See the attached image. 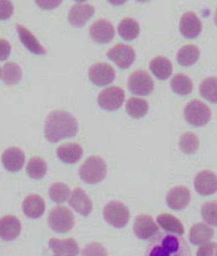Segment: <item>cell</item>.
<instances>
[{"label":"cell","mask_w":217,"mask_h":256,"mask_svg":"<svg viewBox=\"0 0 217 256\" xmlns=\"http://www.w3.org/2000/svg\"><path fill=\"white\" fill-rule=\"evenodd\" d=\"M77 132V120L69 112L53 110L46 116L44 136L50 143H57L62 139L74 137Z\"/></svg>","instance_id":"6da1fadb"},{"label":"cell","mask_w":217,"mask_h":256,"mask_svg":"<svg viewBox=\"0 0 217 256\" xmlns=\"http://www.w3.org/2000/svg\"><path fill=\"white\" fill-rule=\"evenodd\" d=\"M187 241L179 235L160 233L147 247L145 256H190Z\"/></svg>","instance_id":"7a4b0ae2"},{"label":"cell","mask_w":217,"mask_h":256,"mask_svg":"<svg viewBox=\"0 0 217 256\" xmlns=\"http://www.w3.org/2000/svg\"><path fill=\"white\" fill-rule=\"evenodd\" d=\"M79 176L88 184L101 182L107 174V166L104 160L99 156H91L80 166Z\"/></svg>","instance_id":"3957f363"},{"label":"cell","mask_w":217,"mask_h":256,"mask_svg":"<svg viewBox=\"0 0 217 256\" xmlns=\"http://www.w3.org/2000/svg\"><path fill=\"white\" fill-rule=\"evenodd\" d=\"M74 224V215L69 208L57 206L49 211L48 224L54 232L66 233L73 228Z\"/></svg>","instance_id":"277c9868"},{"label":"cell","mask_w":217,"mask_h":256,"mask_svg":"<svg viewBox=\"0 0 217 256\" xmlns=\"http://www.w3.org/2000/svg\"><path fill=\"white\" fill-rule=\"evenodd\" d=\"M184 114L187 122L195 127L207 125L211 119V109L197 100H192L186 106Z\"/></svg>","instance_id":"5b68a950"},{"label":"cell","mask_w":217,"mask_h":256,"mask_svg":"<svg viewBox=\"0 0 217 256\" xmlns=\"http://www.w3.org/2000/svg\"><path fill=\"white\" fill-rule=\"evenodd\" d=\"M103 217L108 224L116 228L125 227L130 220V210L124 204L112 200L105 205Z\"/></svg>","instance_id":"8992f818"},{"label":"cell","mask_w":217,"mask_h":256,"mask_svg":"<svg viewBox=\"0 0 217 256\" xmlns=\"http://www.w3.org/2000/svg\"><path fill=\"white\" fill-rule=\"evenodd\" d=\"M152 78L144 70H136L129 76L128 89L133 95L148 96L154 90Z\"/></svg>","instance_id":"52a82bcc"},{"label":"cell","mask_w":217,"mask_h":256,"mask_svg":"<svg viewBox=\"0 0 217 256\" xmlns=\"http://www.w3.org/2000/svg\"><path fill=\"white\" fill-rule=\"evenodd\" d=\"M125 98L124 91L118 86H110L99 94L97 103L106 112H114L122 106Z\"/></svg>","instance_id":"ba28073f"},{"label":"cell","mask_w":217,"mask_h":256,"mask_svg":"<svg viewBox=\"0 0 217 256\" xmlns=\"http://www.w3.org/2000/svg\"><path fill=\"white\" fill-rule=\"evenodd\" d=\"M106 56L112 60L118 68L127 70L130 68L136 59V52L131 46L125 44H118L106 53Z\"/></svg>","instance_id":"9c48e42d"},{"label":"cell","mask_w":217,"mask_h":256,"mask_svg":"<svg viewBox=\"0 0 217 256\" xmlns=\"http://www.w3.org/2000/svg\"><path fill=\"white\" fill-rule=\"evenodd\" d=\"M88 78L96 86H104L110 84L115 80V72L109 64L99 62L90 67Z\"/></svg>","instance_id":"30bf717a"},{"label":"cell","mask_w":217,"mask_h":256,"mask_svg":"<svg viewBox=\"0 0 217 256\" xmlns=\"http://www.w3.org/2000/svg\"><path fill=\"white\" fill-rule=\"evenodd\" d=\"M94 12V6L85 2H76L70 8L67 20L71 26L82 28L93 17Z\"/></svg>","instance_id":"8fae6325"},{"label":"cell","mask_w":217,"mask_h":256,"mask_svg":"<svg viewBox=\"0 0 217 256\" xmlns=\"http://www.w3.org/2000/svg\"><path fill=\"white\" fill-rule=\"evenodd\" d=\"M133 232L139 239L147 240L158 234L160 230L152 217L146 214H141L135 220Z\"/></svg>","instance_id":"7c38bea8"},{"label":"cell","mask_w":217,"mask_h":256,"mask_svg":"<svg viewBox=\"0 0 217 256\" xmlns=\"http://www.w3.org/2000/svg\"><path fill=\"white\" fill-rule=\"evenodd\" d=\"M91 38L99 44H107L115 37V28L109 20L100 19L89 28Z\"/></svg>","instance_id":"4fadbf2b"},{"label":"cell","mask_w":217,"mask_h":256,"mask_svg":"<svg viewBox=\"0 0 217 256\" xmlns=\"http://www.w3.org/2000/svg\"><path fill=\"white\" fill-rule=\"evenodd\" d=\"M196 191L201 196H208L217 192V176L211 170H202L194 180Z\"/></svg>","instance_id":"5bb4252c"},{"label":"cell","mask_w":217,"mask_h":256,"mask_svg":"<svg viewBox=\"0 0 217 256\" xmlns=\"http://www.w3.org/2000/svg\"><path fill=\"white\" fill-rule=\"evenodd\" d=\"M191 200L190 190L184 186L171 188L166 194V204L175 210H181L188 206Z\"/></svg>","instance_id":"9a60e30c"},{"label":"cell","mask_w":217,"mask_h":256,"mask_svg":"<svg viewBox=\"0 0 217 256\" xmlns=\"http://www.w3.org/2000/svg\"><path fill=\"white\" fill-rule=\"evenodd\" d=\"M179 29L180 32L185 38H195L202 32V24L194 12H187L181 17Z\"/></svg>","instance_id":"2e32d148"},{"label":"cell","mask_w":217,"mask_h":256,"mask_svg":"<svg viewBox=\"0 0 217 256\" xmlns=\"http://www.w3.org/2000/svg\"><path fill=\"white\" fill-rule=\"evenodd\" d=\"M68 203L73 209L83 216H88L92 211V202L85 192L79 187H76L72 192Z\"/></svg>","instance_id":"e0dca14e"},{"label":"cell","mask_w":217,"mask_h":256,"mask_svg":"<svg viewBox=\"0 0 217 256\" xmlns=\"http://www.w3.org/2000/svg\"><path fill=\"white\" fill-rule=\"evenodd\" d=\"M49 246L53 252L52 256H76L79 252V246L73 238H51Z\"/></svg>","instance_id":"ac0fdd59"},{"label":"cell","mask_w":217,"mask_h":256,"mask_svg":"<svg viewBox=\"0 0 217 256\" xmlns=\"http://www.w3.org/2000/svg\"><path fill=\"white\" fill-rule=\"evenodd\" d=\"M25 154L18 148H10L4 150L1 156V162L4 168L10 172H19L25 163Z\"/></svg>","instance_id":"d6986e66"},{"label":"cell","mask_w":217,"mask_h":256,"mask_svg":"<svg viewBox=\"0 0 217 256\" xmlns=\"http://www.w3.org/2000/svg\"><path fill=\"white\" fill-rule=\"evenodd\" d=\"M21 232V223L14 216L8 215L0 218V238L5 241L16 239Z\"/></svg>","instance_id":"ffe728a7"},{"label":"cell","mask_w":217,"mask_h":256,"mask_svg":"<svg viewBox=\"0 0 217 256\" xmlns=\"http://www.w3.org/2000/svg\"><path fill=\"white\" fill-rule=\"evenodd\" d=\"M16 29L19 40L27 50L36 55L46 54L44 48L26 28L21 24H16Z\"/></svg>","instance_id":"44dd1931"},{"label":"cell","mask_w":217,"mask_h":256,"mask_svg":"<svg viewBox=\"0 0 217 256\" xmlns=\"http://www.w3.org/2000/svg\"><path fill=\"white\" fill-rule=\"evenodd\" d=\"M58 158L66 164H75L83 155V149L76 143H67L61 145L56 150Z\"/></svg>","instance_id":"7402d4cb"},{"label":"cell","mask_w":217,"mask_h":256,"mask_svg":"<svg viewBox=\"0 0 217 256\" xmlns=\"http://www.w3.org/2000/svg\"><path fill=\"white\" fill-rule=\"evenodd\" d=\"M45 202L37 194H30L24 199L22 204L23 214L28 218H37L41 216L45 211Z\"/></svg>","instance_id":"603a6c76"},{"label":"cell","mask_w":217,"mask_h":256,"mask_svg":"<svg viewBox=\"0 0 217 256\" xmlns=\"http://www.w3.org/2000/svg\"><path fill=\"white\" fill-rule=\"evenodd\" d=\"M214 235V230L211 226L199 222L193 224L190 230L189 239L195 246H202L209 242Z\"/></svg>","instance_id":"cb8c5ba5"},{"label":"cell","mask_w":217,"mask_h":256,"mask_svg":"<svg viewBox=\"0 0 217 256\" xmlns=\"http://www.w3.org/2000/svg\"><path fill=\"white\" fill-rule=\"evenodd\" d=\"M150 70L159 80H164L169 78L172 74V62L164 56H157L150 62Z\"/></svg>","instance_id":"d4e9b609"},{"label":"cell","mask_w":217,"mask_h":256,"mask_svg":"<svg viewBox=\"0 0 217 256\" xmlns=\"http://www.w3.org/2000/svg\"><path fill=\"white\" fill-rule=\"evenodd\" d=\"M157 222L166 233L181 235L184 234L182 222L175 216L169 214H162L157 217Z\"/></svg>","instance_id":"484cf974"},{"label":"cell","mask_w":217,"mask_h":256,"mask_svg":"<svg viewBox=\"0 0 217 256\" xmlns=\"http://www.w3.org/2000/svg\"><path fill=\"white\" fill-rule=\"evenodd\" d=\"M200 56V50L195 44L183 46L177 54V61L181 66H190L197 62Z\"/></svg>","instance_id":"4316f807"},{"label":"cell","mask_w":217,"mask_h":256,"mask_svg":"<svg viewBox=\"0 0 217 256\" xmlns=\"http://www.w3.org/2000/svg\"><path fill=\"white\" fill-rule=\"evenodd\" d=\"M120 36L125 41H133L139 36L140 26L139 23L131 18L123 19L118 26Z\"/></svg>","instance_id":"83f0119b"},{"label":"cell","mask_w":217,"mask_h":256,"mask_svg":"<svg viewBox=\"0 0 217 256\" xmlns=\"http://www.w3.org/2000/svg\"><path fill=\"white\" fill-rule=\"evenodd\" d=\"M149 108L148 102L142 98L131 97L127 100L126 112L129 116L134 119H140L147 114Z\"/></svg>","instance_id":"f1b7e54d"},{"label":"cell","mask_w":217,"mask_h":256,"mask_svg":"<svg viewBox=\"0 0 217 256\" xmlns=\"http://www.w3.org/2000/svg\"><path fill=\"white\" fill-rule=\"evenodd\" d=\"M171 88L175 94L180 96H187L191 94L193 84L191 78L184 74H178L171 80Z\"/></svg>","instance_id":"f546056e"},{"label":"cell","mask_w":217,"mask_h":256,"mask_svg":"<svg viewBox=\"0 0 217 256\" xmlns=\"http://www.w3.org/2000/svg\"><path fill=\"white\" fill-rule=\"evenodd\" d=\"M22 70L19 65L13 62H7L1 71V79L5 84L16 85L22 79Z\"/></svg>","instance_id":"4dcf8cb0"},{"label":"cell","mask_w":217,"mask_h":256,"mask_svg":"<svg viewBox=\"0 0 217 256\" xmlns=\"http://www.w3.org/2000/svg\"><path fill=\"white\" fill-rule=\"evenodd\" d=\"M47 164L43 158L33 157L28 161L26 166V173L31 179L40 180L46 175Z\"/></svg>","instance_id":"1f68e13d"},{"label":"cell","mask_w":217,"mask_h":256,"mask_svg":"<svg viewBox=\"0 0 217 256\" xmlns=\"http://www.w3.org/2000/svg\"><path fill=\"white\" fill-rule=\"evenodd\" d=\"M199 90L204 98L210 102L217 103V78H207L201 84Z\"/></svg>","instance_id":"d6a6232c"},{"label":"cell","mask_w":217,"mask_h":256,"mask_svg":"<svg viewBox=\"0 0 217 256\" xmlns=\"http://www.w3.org/2000/svg\"><path fill=\"white\" fill-rule=\"evenodd\" d=\"M179 146L181 150L187 155L195 154L199 149V139L196 134L191 132H187L183 134L179 139Z\"/></svg>","instance_id":"836d02e7"},{"label":"cell","mask_w":217,"mask_h":256,"mask_svg":"<svg viewBox=\"0 0 217 256\" xmlns=\"http://www.w3.org/2000/svg\"><path fill=\"white\" fill-rule=\"evenodd\" d=\"M49 196L55 203H64L70 196V188L64 182H55L49 188Z\"/></svg>","instance_id":"e575fe53"},{"label":"cell","mask_w":217,"mask_h":256,"mask_svg":"<svg viewBox=\"0 0 217 256\" xmlns=\"http://www.w3.org/2000/svg\"><path fill=\"white\" fill-rule=\"evenodd\" d=\"M204 221L209 226L217 227V202H208L204 204L201 209Z\"/></svg>","instance_id":"d590c367"},{"label":"cell","mask_w":217,"mask_h":256,"mask_svg":"<svg viewBox=\"0 0 217 256\" xmlns=\"http://www.w3.org/2000/svg\"><path fill=\"white\" fill-rule=\"evenodd\" d=\"M82 256H109L107 250L102 244L97 242H91L84 247Z\"/></svg>","instance_id":"8d00e7d4"},{"label":"cell","mask_w":217,"mask_h":256,"mask_svg":"<svg viewBox=\"0 0 217 256\" xmlns=\"http://www.w3.org/2000/svg\"><path fill=\"white\" fill-rule=\"evenodd\" d=\"M13 13V4L10 1L0 0V20H7Z\"/></svg>","instance_id":"74e56055"},{"label":"cell","mask_w":217,"mask_h":256,"mask_svg":"<svg viewBox=\"0 0 217 256\" xmlns=\"http://www.w3.org/2000/svg\"><path fill=\"white\" fill-rule=\"evenodd\" d=\"M217 244L215 242H209L202 245L198 250L196 256H216Z\"/></svg>","instance_id":"f35d334b"},{"label":"cell","mask_w":217,"mask_h":256,"mask_svg":"<svg viewBox=\"0 0 217 256\" xmlns=\"http://www.w3.org/2000/svg\"><path fill=\"white\" fill-rule=\"evenodd\" d=\"M11 48L8 42L5 40H0V61L5 60L10 54Z\"/></svg>","instance_id":"ab89813d"},{"label":"cell","mask_w":217,"mask_h":256,"mask_svg":"<svg viewBox=\"0 0 217 256\" xmlns=\"http://www.w3.org/2000/svg\"><path fill=\"white\" fill-rule=\"evenodd\" d=\"M35 4L42 10H53L61 4V1H40Z\"/></svg>","instance_id":"60d3db41"},{"label":"cell","mask_w":217,"mask_h":256,"mask_svg":"<svg viewBox=\"0 0 217 256\" xmlns=\"http://www.w3.org/2000/svg\"><path fill=\"white\" fill-rule=\"evenodd\" d=\"M214 20H215L216 25L217 26V10L216 11L215 16H214Z\"/></svg>","instance_id":"b9f144b4"},{"label":"cell","mask_w":217,"mask_h":256,"mask_svg":"<svg viewBox=\"0 0 217 256\" xmlns=\"http://www.w3.org/2000/svg\"><path fill=\"white\" fill-rule=\"evenodd\" d=\"M1 68H0V77H1Z\"/></svg>","instance_id":"7bdbcfd3"},{"label":"cell","mask_w":217,"mask_h":256,"mask_svg":"<svg viewBox=\"0 0 217 256\" xmlns=\"http://www.w3.org/2000/svg\"><path fill=\"white\" fill-rule=\"evenodd\" d=\"M216 256H217V252H216Z\"/></svg>","instance_id":"ee69618b"}]
</instances>
